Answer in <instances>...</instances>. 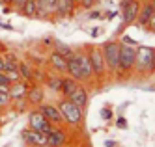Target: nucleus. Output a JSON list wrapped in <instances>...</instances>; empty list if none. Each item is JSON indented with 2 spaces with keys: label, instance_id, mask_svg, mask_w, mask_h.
I'll return each mask as SVG.
<instances>
[{
  "label": "nucleus",
  "instance_id": "1",
  "mask_svg": "<svg viewBox=\"0 0 155 147\" xmlns=\"http://www.w3.org/2000/svg\"><path fill=\"white\" fill-rule=\"evenodd\" d=\"M62 112V117H64V123H68V125H81L84 121V110L81 106H77L73 101H69L68 97H62V101H58L56 104Z\"/></svg>",
  "mask_w": 155,
  "mask_h": 147
},
{
  "label": "nucleus",
  "instance_id": "2",
  "mask_svg": "<svg viewBox=\"0 0 155 147\" xmlns=\"http://www.w3.org/2000/svg\"><path fill=\"white\" fill-rule=\"evenodd\" d=\"M135 58H137V49L131 47V45L120 43V58H118V69H116V75L121 76V75L131 73L133 67H135Z\"/></svg>",
  "mask_w": 155,
  "mask_h": 147
},
{
  "label": "nucleus",
  "instance_id": "3",
  "mask_svg": "<svg viewBox=\"0 0 155 147\" xmlns=\"http://www.w3.org/2000/svg\"><path fill=\"white\" fill-rule=\"evenodd\" d=\"M133 69L138 73H153L155 71V50L150 47H138Z\"/></svg>",
  "mask_w": 155,
  "mask_h": 147
},
{
  "label": "nucleus",
  "instance_id": "4",
  "mask_svg": "<svg viewBox=\"0 0 155 147\" xmlns=\"http://www.w3.org/2000/svg\"><path fill=\"white\" fill-rule=\"evenodd\" d=\"M101 52H103V58H105L107 73H116L118 58H120V43L118 41H107L101 47Z\"/></svg>",
  "mask_w": 155,
  "mask_h": 147
},
{
  "label": "nucleus",
  "instance_id": "5",
  "mask_svg": "<svg viewBox=\"0 0 155 147\" xmlns=\"http://www.w3.org/2000/svg\"><path fill=\"white\" fill-rule=\"evenodd\" d=\"M28 127L34 129V130H39V132H43V134H49L56 125H52V123L41 114V110L36 106V108H32V110L28 112Z\"/></svg>",
  "mask_w": 155,
  "mask_h": 147
},
{
  "label": "nucleus",
  "instance_id": "6",
  "mask_svg": "<svg viewBox=\"0 0 155 147\" xmlns=\"http://www.w3.org/2000/svg\"><path fill=\"white\" fill-rule=\"evenodd\" d=\"M88 56H90V63H92L94 78H97V80H103L105 75H107V65H105V58H103L101 49H97V47L88 49Z\"/></svg>",
  "mask_w": 155,
  "mask_h": 147
},
{
  "label": "nucleus",
  "instance_id": "7",
  "mask_svg": "<svg viewBox=\"0 0 155 147\" xmlns=\"http://www.w3.org/2000/svg\"><path fill=\"white\" fill-rule=\"evenodd\" d=\"M138 9H140L138 0H124L121 2V28H127L137 21Z\"/></svg>",
  "mask_w": 155,
  "mask_h": 147
},
{
  "label": "nucleus",
  "instance_id": "8",
  "mask_svg": "<svg viewBox=\"0 0 155 147\" xmlns=\"http://www.w3.org/2000/svg\"><path fill=\"white\" fill-rule=\"evenodd\" d=\"M21 140L26 147H47V134L34 130L30 127L21 130Z\"/></svg>",
  "mask_w": 155,
  "mask_h": 147
},
{
  "label": "nucleus",
  "instance_id": "9",
  "mask_svg": "<svg viewBox=\"0 0 155 147\" xmlns=\"http://www.w3.org/2000/svg\"><path fill=\"white\" fill-rule=\"evenodd\" d=\"M39 110H41V114L45 116L52 125H62L64 123V117H62V112H60V108L56 106V104H49V103H41L39 106H38Z\"/></svg>",
  "mask_w": 155,
  "mask_h": 147
},
{
  "label": "nucleus",
  "instance_id": "10",
  "mask_svg": "<svg viewBox=\"0 0 155 147\" xmlns=\"http://www.w3.org/2000/svg\"><path fill=\"white\" fill-rule=\"evenodd\" d=\"M68 143V132L62 129V125H56L47 134V147H64Z\"/></svg>",
  "mask_w": 155,
  "mask_h": 147
},
{
  "label": "nucleus",
  "instance_id": "11",
  "mask_svg": "<svg viewBox=\"0 0 155 147\" xmlns=\"http://www.w3.org/2000/svg\"><path fill=\"white\" fill-rule=\"evenodd\" d=\"M26 101L32 106H39L43 101H45V89H43V86L32 82L30 88H28V91H26Z\"/></svg>",
  "mask_w": 155,
  "mask_h": 147
},
{
  "label": "nucleus",
  "instance_id": "12",
  "mask_svg": "<svg viewBox=\"0 0 155 147\" xmlns=\"http://www.w3.org/2000/svg\"><path fill=\"white\" fill-rule=\"evenodd\" d=\"M56 2L58 0H38V19H52V15H56Z\"/></svg>",
  "mask_w": 155,
  "mask_h": 147
},
{
  "label": "nucleus",
  "instance_id": "13",
  "mask_svg": "<svg viewBox=\"0 0 155 147\" xmlns=\"http://www.w3.org/2000/svg\"><path fill=\"white\" fill-rule=\"evenodd\" d=\"M28 88H30V82L23 80V78L17 80V82H12V84H9V97H12V101H15V99H26Z\"/></svg>",
  "mask_w": 155,
  "mask_h": 147
},
{
  "label": "nucleus",
  "instance_id": "14",
  "mask_svg": "<svg viewBox=\"0 0 155 147\" xmlns=\"http://www.w3.org/2000/svg\"><path fill=\"white\" fill-rule=\"evenodd\" d=\"M49 63L54 71H58V73H65L68 71V58L65 56H62L58 50H52L49 54Z\"/></svg>",
  "mask_w": 155,
  "mask_h": 147
},
{
  "label": "nucleus",
  "instance_id": "15",
  "mask_svg": "<svg viewBox=\"0 0 155 147\" xmlns=\"http://www.w3.org/2000/svg\"><path fill=\"white\" fill-rule=\"evenodd\" d=\"M75 56H77V60H79V63H81V69H82V73H84L86 82H90L92 78H94V73H92V63H90V56H88V52H82V50L75 52Z\"/></svg>",
  "mask_w": 155,
  "mask_h": 147
},
{
  "label": "nucleus",
  "instance_id": "16",
  "mask_svg": "<svg viewBox=\"0 0 155 147\" xmlns=\"http://www.w3.org/2000/svg\"><path fill=\"white\" fill-rule=\"evenodd\" d=\"M65 73H68L69 76H73L75 80H79V82H86L84 73H82V69H81V63H79V60H77L75 54L68 60V71H65Z\"/></svg>",
  "mask_w": 155,
  "mask_h": 147
},
{
  "label": "nucleus",
  "instance_id": "17",
  "mask_svg": "<svg viewBox=\"0 0 155 147\" xmlns=\"http://www.w3.org/2000/svg\"><path fill=\"white\" fill-rule=\"evenodd\" d=\"M17 11L26 19H38V0H25Z\"/></svg>",
  "mask_w": 155,
  "mask_h": 147
},
{
  "label": "nucleus",
  "instance_id": "18",
  "mask_svg": "<svg viewBox=\"0 0 155 147\" xmlns=\"http://www.w3.org/2000/svg\"><path fill=\"white\" fill-rule=\"evenodd\" d=\"M69 101H73V103L77 104V106H81L82 110L86 108V104H88V91H86V88L82 86V84H79L75 88V91L68 97Z\"/></svg>",
  "mask_w": 155,
  "mask_h": 147
},
{
  "label": "nucleus",
  "instance_id": "19",
  "mask_svg": "<svg viewBox=\"0 0 155 147\" xmlns=\"http://www.w3.org/2000/svg\"><path fill=\"white\" fill-rule=\"evenodd\" d=\"M153 4L151 2H148V4H144V6H140V9H138V15H137V24L138 26H148V22H150V19H151V13H153Z\"/></svg>",
  "mask_w": 155,
  "mask_h": 147
},
{
  "label": "nucleus",
  "instance_id": "20",
  "mask_svg": "<svg viewBox=\"0 0 155 147\" xmlns=\"http://www.w3.org/2000/svg\"><path fill=\"white\" fill-rule=\"evenodd\" d=\"M75 8H77L75 0H58V2H56V15H60V17H71Z\"/></svg>",
  "mask_w": 155,
  "mask_h": 147
},
{
  "label": "nucleus",
  "instance_id": "21",
  "mask_svg": "<svg viewBox=\"0 0 155 147\" xmlns=\"http://www.w3.org/2000/svg\"><path fill=\"white\" fill-rule=\"evenodd\" d=\"M79 84H81V82L75 80V78L69 76V75H68V76H62V84H60V93H62V97H69Z\"/></svg>",
  "mask_w": 155,
  "mask_h": 147
},
{
  "label": "nucleus",
  "instance_id": "22",
  "mask_svg": "<svg viewBox=\"0 0 155 147\" xmlns=\"http://www.w3.org/2000/svg\"><path fill=\"white\" fill-rule=\"evenodd\" d=\"M19 75H21V78L23 80H26V82H34V67H30V63H26V62H19Z\"/></svg>",
  "mask_w": 155,
  "mask_h": 147
},
{
  "label": "nucleus",
  "instance_id": "23",
  "mask_svg": "<svg viewBox=\"0 0 155 147\" xmlns=\"http://www.w3.org/2000/svg\"><path fill=\"white\" fill-rule=\"evenodd\" d=\"M54 50H58L62 56H65V58H71V56L75 54V50L69 47V45H65V43H62V41H54Z\"/></svg>",
  "mask_w": 155,
  "mask_h": 147
},
{
  "label": "nucleus",
  "instance_id": "24",
  "mask_svg": "<svg viewBox=\"0 0 155 147\" xmlns=\"http://www.w3.org/2000/svg\"><path fill=\"white\" fill-rule=\"evenodd\" d=\"M45 82L49 86V89L52 91H60V84H62V76H47Z\"/></svg>",
  "mask_w": 155,
  "mask_h": 147
},
{
  "label": "nucleus",
  "instance_id": "25",
  "mask_svg": "<svg viewBox=\"0 0 155 147\" xmlns=\"http://www.w3.org/2000/svg\"><path fill=\"white\" fill-rule=\"evenodd\" d=\"M12 106V97L9 93H0V110H6Z\"/></svg>",
  "mask_w": 155,
  "mask_h": 147
},
{
  "label": "nucleus",
  "instance_id": "26",
  "mask_svg": "<svg viewBox=\"0 0 155 147\" xmlns=\"http://www.w3.org/2000/svg\"><path fill=\"white\" fill-rule=\"evenodd\" d=\"M6 75H8V78L12 82H17V80H21V75H19V69H9V71H4Z\"/></svg>",
  "mask_w": 155,
  "mask_h": 147
},
{
  "label": "nucleus",
  "instance_id": "27",
  "mask_svg": "<svg viewBox=\"0 0 155 147\" xmlns=\"http://www.w3.org/2000/svg\"><path fill=\"white\" fill-rule=\"evenodd\" d=\"M95 2H97V0H77V4H79L82 9H90V8H94Z\"/></svg>",
  "mask_w": 155,
  "mask_h": 147
},
{
  "label": "nucleus",
  "instance_id": "28",
  "mask_svg": "<svg viewBox=\"0 0 155 147\" xmlns=\"http://www.w3.org/2000/svg\"><path fill=\"white\" fill-rule=\"evenodd\" d=\"M101 117H103L105 121H108V119H112V110H110L108 106H105V108L101 110Z\"/></svg>",
  "mask_w": 155,
  "mask_h": 147
},
{
  "label": "nucleus",
  "instance_id": "29",
  "mask_svg": "<svg viewBox=\"0 0 155 147\" xmlns=\"http://www.w3.org/2000/svg\"><path fill=\"white\" fill-rule=\"evenodd\" d=\"M9 84H12V80L8 78V75L4 71H0V86H8L9 88Z\"/></svg>",
  "mask_w": 155,
  "mask_h": 147
},
{
  "label": "nucleus",
  "instance_id": "30",
  "mask_svg": "<svg viewBox=\"0 0 155 147\" xmlns=\"http://www.w3.org/2000/svg\"><path fill=\"white\" fill-rule=\"evenodd\" d=\"M121 43H125V45H131V47H135V45H137V41L133 39V37H129V36H124V37H121Z\"/></svg>",
  "mask_w": 155,
  "mask_h": 147
},
{
  "label": "nucleus",
  "instance_id": "31",
  "mask_svg": "<svg viewBox=\"0 0 155 147\" xmlns=\"http://www.w3.org/2000/svg\"><path fill=\"white\" fill-rule=\"evenodd\" d=\"M0 28H2V30H9V32H13V26L9 24V22H2V21H0Z\"/></svg>",
  "mask_w": 155,
  "mask_h": 147
},
{
  "label": "nucleus",
  "instance_id": "32",
  "mask_svg": "<svg viewBox=\"0 0 155 147\" xmlns=\"http://www.w3.org/2000/svg\"><path fill=\"white\" fill-rule=\"evenodd\" d=\"M148 26L155 32V9H153V13H151V19H150V22H148Z\"/></svg>",
  "mask_w": 155,
  "mask_h": 147
},
{
  "label": "nucleus",
  "instance_id": "33",
  "mask_svg": "<svg viewBox=\"0 0 155 147\" xmlns=\"http://www.w3.org/2000/svg\"><path fill=\"white\" fill-rule=\"evenodd\" d=\"M116 125H118V127H120V129H125V127H127V121H125V119H124V117H120V119H118V121H116Z\"/></svg>",
  "mask_w": 155,
  "mask_h": 147
},
{
  "label": "nucleus",
  "instance_id": "34",
  "mask_svg": "<svg viewBox=\"0 0 155 147\" xmlns=\"http://www.w3.org/2000/svg\"><path fill=\"white\" fill-rule=\"evenodd\" d=\"M6 65H8V63H6V58L0 54V71H6Z\"/></svg>",
  "mask_w": 155,
  "mask_h": 147
},
{
  "label": "nucleus",
  "instance_id": "35",
  "mask_svg": "<svg viewBox=\"0 0 155 147\" xmlns=\"http://www.w3.org/2000/svg\"><path fill=\"white\" fill-rule=\"evenodd\" d=\"M12 9H13V6H2V13L9 15V13H12Z\"/></svg>",
  "mask_w": 155,
  "mask_h": 147
},
{
  "label": "nucleus",
  "instance_id": "36",
  "mask_svg": "<svg viewBox=\"0 0 155 147\" xmlns=\"http://www.w3.org/2000/svg\"><path fill=\"white\" fill-rule=\"evenodd\" d=\"M25 0H12V4H13V8H19L21 4H23Z\"/></svg>",
  "mask_w": 155,
  "mask_h": 147
},
{
  "label": "nucleus",
  "instance_id": "37",
  "mask_svg": "<svg viewBox=\"0 0 155 147\" xmlns=\"http://www.w3.org/2000/svg\"><path fill=\"white\" fill-rule=\"evenodd\" d=\"M0 6H13L12 0H0Z\"/></svg>",
  "mask_w": 155,
  "mask_h": 147
},
{
  "label": "nucleus",
  "instance_id": "38",
  "mask_svg": "<svg viewBox=\"0 0 155 147\" xmlns=\"http://www.w3.org/2000/svg\"><path fill=\"white\" fill-rule=\"evenodd\" d=\"M97 17H101V13H99V11H94V13H90V19H97Z\"/></svg>",
  "mask_w": 155,
  "mask_h": 147
},
{
  "label": "nucleus",
  "instance_id": "39",
  "mask_svg": "<svg viewBox=\"0 0 155 147\" xmlns=\"http://www.w3.org/2000/svg\"><path fill=\"white\" fill-rule=\"evenodd\" d=\"M118 13H116V11H110V13H107V19H114Z\"/></svg>",
  "mask_w": 155,
  "mask_h": 147
},
{
  "label": "nucleus",
  "instance_id": "40",
  "mask_svg": "<svg viewBox=\"0 0 155 147\" xmlns=\"http://www.w3.org/2000/svg\"><path fill=\"white\" fill-rule=\"evenodd\" d=\"M105 145H107V147H114L116 143H114V142H110V140H107V142H105Z\"/></svg>",
  "mask_w": 155,
  "mask_h": 147
},
{
  "label": "nucleus",
  "instance_id": "41",
  "mask_svg": "<svg viewBox=\"0 0 155 147\" xmlns=\"http://www.w3.org/2000/svg\"><path fill=\"white\" fill-rule=\"evenodd\" d=\"M151 4H153V8H155V0H151Z\"/></svg>",
  "mask_w": 155,
  "mask_h": 147
},
{
  "label": "nucleus",
  "instance_id": "42",
  "mask_svg": "<svg viewBox=\"0 0 155 147\" xmlns=\"http://www.w3.org/2000/svg\"><path fill=\"white\" fill-rule=\"evenodd\" d=\"M0 125H2V119H0Z\"/></svg>",
  "mask_w": 155,
  "mask_h": 147
},
{
  "label": "nucleus",
  "instance_id": "43",
  "mask_svg": "<svg viewBox=\"0 0 155 147\" xmlns=\"http://www.w3.org/2000/svg\"><path fill=\"white\" fill-rule=\"evenodd\" d=\"M75 2H77V0H75Z\"/></svg>",
  "mask_w": 155,
  "mask_h": 147
}]
</instances>
